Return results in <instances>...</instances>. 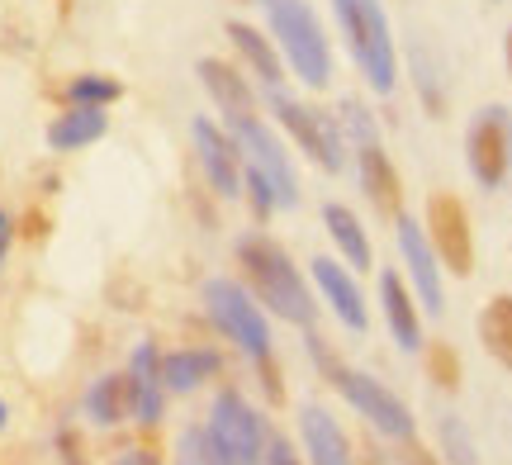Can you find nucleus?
<instances>
[{
  "label": "nucleus",
  "instance_id": "nucleus-18",
  "mask_svg": "<svg viewBox=\"0 0 512 465\" xmlns=\"http://www.w3.org/2000/svg\"><path fill=\"white\" fill-rule=\"evenodd\" d=\"M110 129V114L100 110V105H72L67 114H57L53 124H48V148L53 152H76L95 143V138H105Z\"/></svg>",
  "mask_w": 512,
  "mask_h": 465
},
{
  "label": "nucleus",
  "instance_id": "nucleus-21",
  "mask_svg": "<svg viewBox=\"0 0 512 465\" xmlns=\"http://www.w3.org/2000/svg\"><path fill=\"white\" fill-rule=\"evenodd\" d=\"M228 38H233V48L242 53V62L256 72V81L275 91L280 86V57H275L271 38L261 34V29H252L247 19H228Z\"/></svg>",
  "mask_w": 512,
  "mask_h": 465
},
{
  "label": "nucleus",
  "instance_id": "nucleus-33",
  "mask_svg": "<svg viewBox=\"0 0 512 465\" xmlns=\"http://www.w3.org/2000/svg\"><path fill=\"white\" fill-rule=\"evenodd\" d=\"M57 451H62V465H86V456H81V442H76L72 432H57Z\"/></svg>",
  "mask_w": 512,
  "mask_h": 465
},
{
  "label": "nucleus",
  "instance_id": "nucleus-7",
  "mask_svg": "<svg viewBox=\"0 0 512 465\" xmlns=\"http://www.w3.org/2000/svg\"><path fill=\"white\" fill-rule=\"evenodd\" d=\"M271 110L280 114V124L290 129V138L309 152L318 167H328V171L347 167V138H342V129H337V114L318 110V105H304V100L285 95L280 86L271 91Z\"/></svg>",
  "mask_w": 512,
  "mask_h": 465
},
{
  "label": "nucleus",
  "instance_id": "nucleus-32",
  "mask_svg": "<svg viewBox=\"0 0 512 465\" xmlns=\"http://www.w3.org/2000/svg\"><path fill=\"white\" fill-rule=\"evenodd\" d=\"M403 465H441V456H432L418 437H403Z\"/></svg>",
  "mask_w": 512,
  "mask_h": 465
},
{
  "label": "nucleus",
  "instance_id": "nucleus-23",
  "mask_svg": "<svg viewBox=\"0 0 512 465\" xmlns=\"http://www.w3.org/2000/svg\"><path fill=\"white\" fill-rule=\"evenodd\" d=\"M479 342L503 371H512V295H494L479 314Z\"/></svg>",
  "mask_w": 512,
  "mask_h": 465
},
{
  "label": "nucleus",
  "instance_id": "nucleus-24",
  "mask_svg": "<svg viewBox=\"0 0 512 465\" xmlns=\"http://www.w3.org/2000/svg\"><path fill=\"white\" fill-rule=\"evenodd\" d=\"M124 95V86L114 76H100V72H86V76H72L67 81V105H114Z\"/></svg>",
  "mask_w": 512,
  "mask_h": 465
},
{
  "label": "nucleus",
  "instance_id": "nucleus-27",
  "mask_svg": "<svg viewBox=\"0 0 512 465\" xmlns=\"http://www.w3.org/2000/svg\"><path fill=\"white\" fill-rule=\"evenodd\" d=\"M437 437H441V456L451 465H479V451H475V442H470V432H465V423H460L456 413H446L437 423Z\"/></svg>",
  "mask_w": 512,
  "mask_h": 465
},
{
  "label": "nucleus",
  "instance_id": "nucleus-16",
  "mask_svg": "<svg viewBox=\"0 0 512 465\" xmlns=\"http://www.w3.org/2000/svg\"><path fill=\"white\" fill-rule=\"evenodd\" d=\"M380 304H384V323H389L394 342H399L403 352H418V347H422V318H418L413 295L403 290L399 271H384V276H380Z\"/></svg>",
  "mask_w": 512,
  "mask_h": 465
},
{
  "label": "nucleus",
  "instance_id": "nucleus-20",
  "mask_svg": "<svg viewBox=\"0 0 512 465\" xmlns=\"http://www.w3.org/2000/svg\"><path fill=\"white\" fill-rule=\"evenodd\" d=\"M86 413L100 428H114L133 413V375H100L86 390Z\"/></svg>",
  "mask_w": 512,
  "mask_h": 465
},
{
  "label": "nucleus",
  "instance_id": "nucleus-38",
  "mask_svg": "<svg viewBox=\"0 0 512 465\" xmlns=\"http://www.w3.org/2000/svg\"><path fill=\"white\" fill-rule=\"evenodd\" d=\"M5 252H10V238H5V242H0V261H5Z\"/></svg>",
  "mask_w": 512,
  "mask_h": 465
},
{
  "label": "nucleus",
  "instance_id": "nucleus-25",
  "mask_svg": "<svg viewBox=\"0 0 512 465\" xmlns=\"http://www.w3.org/2000/svg\"><path fill=\"white\" fill-rule=\"evenodd\" d=\"M413 81H418V95H422V105H427V114H441V110H446L441 67L432 62V53H427L422 43H413Z\"/></svg>",
  "mask_w": 512,
  "mask_h": 465
},
{
  "label": "nucleus",
  "instance_id": "nucleus-10",
  "mask_svg": "<svg viewBox=\"0 0 512 465\" xmlns=\"http://www.w3.org/2000/svg\"><path fill=\"white\" fill-rule=\"evenodd\" d=\"M427 242L437 261L451 271V276H470L475 271V233H470V209L460 205L451 190H437L427 200V224H422Z\"/></svg>",
  "mask_w": 512,
  "mask_h": 465
},
{
  "label": "nucleus",
  "instance_id": "nucleus-35",
  "mask_svg": "<svg viewBox=\"0 0 512 465\" xmlns=\"http://www.w3.org/2000/svg\"><path fill=\"white\" fill-rule=\"evenodd\" d=\"M10 238V214H5V209H0V242Z\"/></svg>",
  "mask_w": 512,
  "mask_h": 465
},
{
  "label": "nucleus",
  "instance_id": "nucleus-29",
  "mask_svg": "<svg viewBox=\"0 0 512 465\" xmlns=\"http://www.w3.org/2000/svg\"><path fill=\"white\" fill-rule=\"evenodd\" d=\"M242 190L252 195V209H256V219H271L275 209V190H271V181L261 176V171H252V167H242Z\"/></svg>",
  "mask_w": 512,
  "mask_h": 465
},
{
  "label": "nucleus",
  "instance_id": "nucleus-34",
  "mask_svg": "<svg viewBox=\"0 0 512 465\" xmlns=\"http://www.w3.org/2000/svg\"><path fill=\"white\" fill-rule=\"evenodd\" d=\"M119 465H157V456H152V451H128Z\"/></svg>",
  "mask_w": 512,
  "mask_h": 465
},
{
  "label": "nucleus",
  "instance_id": "nucleus-9",
  "mask_svg": "<svg viewBox=\"0 0 512 465\" xmlns=\"http://www.w3.org/2000/svg\"><path fill=\"white\" fill-rule=\"evenodd\" d=\"M209 437L219 442L228 465H261L266 456V423L238 390H223L209 409Z\"/></svg>",
  "mask_w": 512,
  "mask_h": 465
},
{
  "label": "nucleus",
  "instance_id": "nucleus-22",
  "mask_svg": "<svg viewBox=\"0 0 512 465\" xmlns=\"http://www.w3.org/2000/svg\"><path fill=\"white\" fill-rule=\"evenodd\" d=\"M323 228H328V238L342 247V257L351 261V266H375V247H370L366 228H361V219L351 214L347 205H323Z\"/></svg>",
  "mask_w": 512,
  "mask_h": 465
},
{
  "label": "nucleus",
  "instance_id": "nucleus-12",
  "mask_svg": "<svg viewBox=\"0 0 512 465\" xmlns=\"http://www.w3.org/2000/svg\"><path fill=\"white\" fill-rule=\"evenodd\" d=\"M195 152H200V167L209 176V186L219 190L223 200H238L242 195V157L233 148V133H223L214 119H195Z\"/></svg>",
  "mask_w": 512,
  "mask_h": 465
},
{
  "label": "nucleus",
  "instance_id": "nucleus-2",
  "mask_svg": "<svg viewBox=\"0 0 512 465\" xmlns=\"http://www.w3.org/2000/svg\"><path fill=\"white\" fill-rule=\"evenodd\" d=\"M332 15L342 24V38H347L366 86L375 95H389L399 86V48H394V34H389L384 5L380 0H332Z\"/></svg>",
  "mask_w": 512,
  "mask_h": 465
},
{
  "label": "nucleus",
  "instance_id": "nucleus-26",
  "mask_svg": "<svg viewBox=\"0 0 512 465\" xmlns=\"http://www.w3.org/2000/svg\"><path fill=\"white\" fill-rule=\"evenodd\" d=\"M176 465H228V456L209 437V428H185L176 442Z\"/></svg>",
  "mask_w": 512,
  "mask_h": 465
},
{
  "label": "nucleus",
  "instance_id": "nucleus-15",
  "mask_svg": "<svg viewBox=\"0 0 512 465\" xmlns=\"http://www.w3.org/2000/svg\"><path fill=\"white\" fill-rule=\"evenodd\" d=\"M356 167H361V190L370 195V205L380 209L384 219H399L403 214V181L394 162H389V152L380 143H361L356 152Z\"/></svg>",
  "mask_w": 512,
  "mask_h": 465
},
{
  "label": "nucleus",
  "instance_id": "nucleus-37",
  "mask_svg": "<svg viewBox=\"0 0 512 465\" xmlns=\"http://www.w3.org/2000/svg\"><path fill=\"white\" fill-rule=\"evenodd\" d=\"M5 418H10V409H5V399H0V428H5Z\"/></svg>",
  "mask_w": 512,
  "mask_h": 465
},
{
  "label": "nucleus",
  "instance_id": "nucleus-13",
  "mask_svg": "<svg viewBox=\"0 0 512 465\" xmlns=\"http://www.w3.org/2000/svg\"><path fill=\"white\" fill-rule=\"evenodd\" d=\"M313 285H318V295L328 299V309L347 323L351 333H366L370 328L366 295L356 290V280L347 276V266H337L332 257H313Z\"/></svg>",
  "mask_w": 512,
  "mask_h": 465
},
{
  "label": "nucleus",
  "instance_id": "nucleus-14",
  "mask_svg": "<svg viewBox=\"0 0 512 465\" xmlns=\"http://www.w3.org/2000/svg\"><path fill=\"white\" fill-rule=\"evenodd\" d=\"M200 81L204 91L214 95V105L228 124H238V119H256V95H252V81L238 72V67H228L219 57H200Z\"/></svg>",
  "mask_w": 512,
  "mask_h": 465
},
{
  "label": "nucleus",
  "instance_id": "nucleus-19",
  "mask_svg": "<svg viewBox=\"0 0 512 465\" xmlns=\"http://www.w3.org/2000/svg\"><path fill=\"white\" fill-rule=\"evenodd\" d=\"M299 428H304V447H309L313 465H356L347 447V432L337 428V418L323 409H304L299 413Z\"/></svg>",
  "mask_w": 512,
  "mask_h": 465
},
{
  "label": "nucleus",
  "instance_id": "nucleus-31",
  "mask_svg": "<svg viewBox=\"0 0 512 465\" xmlns=\"http://www.w3.org/2000/svg\"><path fill=\"white\" fill-rule=\"evenodd\" d=\"M261 465H299V456H294V447L285 442V437H266V456H261Z\"/></svg>",
  "mask_w": 512,
  "mask_h": 465
},
{
  "label": "nucleus",
  "instance_id": "nucleus-17",
  "mask_svg": "<svg viewBox=\"0 0 512 465\" xmlns=\"http://www.w3.org/2000/svg\"><path fill=\"white\" fill-rule=\"evenodd\" d=\"M223 371L219 352H209V347H185V352H166L162 356V385L166 394H190L200 390L204 380H214Z\"/></svg>",
  "mask_w": 512,
  "mask_h": 465
},
{
  "label": "nucleus",
  "instance_id": "nucleus-5",
  "mask_svg": "<svg viewBox=\"0 0 512 465\" xmlns=\"http://www.w3.org/2000/svg\"><path fill=\"white\" fill-rule=\"evenodd\" d=\"M309 352L318 356V366L332 375V385L342 390V399H347L351 409L366 418L375 432H384V437H394V442H403V437H413V413H408V404H403L394 390H384L380 380H370V375L361 371H347L337 356H323V347H318V337H309Z\"/></svg>",
  "mask_w": 512,
  "mask_h": 465
},
{
  "label": "nucleus",
  "instance_id": "nucleus-8",
  "mask_svg": "<svg viewBox=\"0 0 512 465\" xmlns=\"http://www.w3.org/2000/svg\"><path fill=\"white\" fill-rule=\"evenodd\" d=\"M228 133H233V148H238L242 167L261 171L271 181L275 205L280 209L299 205V176H294V162H290V152H285V143L261 119H238V124H228Z\"/></svg>",
  "mask_w": 512,
  "mask_h": 465
},
{
  "label": "nucleus",
  "instance_id": "nucleus-30",
  "mask_svg": "<svg viewBox=\"0 0 512 465\" xmlns=\"http://www.w3.org/2000/svg\"><path fill=\"white\" fill-rule=\"evenodd\" d=\"M427 366H432V380H437L441 390H456L460 385V361H456V352H451V347H432V352H427Z\"/></svg>",
  "mask_w": 512,
  "mask_h": 465
},
{
  "label": "nucleus",
  "instance_id": "nucleus-3",
  "mask_svg": "<svg viewBox=\"0 0 512 465\" xmlns=\"http://www.w3.org/2000/svg\"><path fill=\"white\" fill-rule=\"evenodd\" d=\"M266 15H271V34L280 38L290 72L309 91H323L332 81V48L318 15L309 10V0H266Z\"/></svg>",
  "mask_w": 512,
  "mask_h": 465
},
{
  "label": "nucleus",
  "instance_id": "nucleus-11",
  "mask_svg": "<svg viewBox=\"0 0 512 465\" xmlns=\"http://www.w3.org/2000/svg\"><path fill=\"white\" fill-rule=\"evenodd\" d=\"M399 252H403V266H408V280H413V290H418L422 309L427 314H441L446 309V290H441V261L432 252V242L422 233L408 214H399Z\"/></svg>",
  "mask_w": 512,
  "mask_h": 465
},
{
  "label": "nucleus",
  "instance_id": "nucleus-36",
  "mask_svg": "<svg viewBox=\"0 0 512 465\" xmlns=\"http://www.w3.org/2000/svg\"><path fill=\"white\" fill-rule=\"evenodd\" d=\"M503 53H508V76H512V29H508V38H503Z\"/></svg>",
  "mask_w": 512,
  "mask_h": 465
},
{
  "label": "nucleus",
  "instance_id": "nucleus-1",
  "mask_svg": "<svg viewBox=\"0 0 512 465\" xmlns=\"http://www.w3.org/2000/svg\"><path fill=\"white\" fill-rule=\"evenodd\" d=\"M238 266L247 285H252V299L266 304L271 314H280L294 328H313L318 318V304H313L309 280L299 276V266L290 261V252L280 242L261 238V233H242L238 238Z\"/></svg>",
  "mask_w": 512,
  "mask_h": 465
},
{
  "label": "nucleus",
  "instance_id": "nucleus-4",
  "mask_svg": "<svg viewBox=\"0 0 512 465\" xmlns=\"http://www.w3.org/2000/svg\"><path fill=\"white\" fill-rule=\"evenodd\" d=\"M204 309L214 318V328H219L223 337H233L238 352H247L256 366L266 371V390L280 394L275 371H271V323H266V314L252 304V290H242L238 280L214 276L204 285Z\"/></svg>",
  "mask_w": 512,
  "mask_h": 465
},
{
  "label": "nucleus",
  "instance_id": "nucleus-28",
  "mask_svg": "<svg viewBox=\"0 0 512 465\" xmlns=\"http://www.w3.org/2000/svg\"><path fill=\"white\" fill-rule=\"evenodd\" d=\"M337 129L347 143H380V129H375V114L361 105V100H342V110H337Z\"/></svg>",
  "mask_w": 512,
  "mask_h": 465
},
{
  "label": "nucleus",
  "instance_id": "nucleus-6",
  "mask_svg": "<svg viewBox=\"0 0 512 465\" xmlns=\"http://www.w3.org/2000/svg\"><path fill=\"white\" fill-rule=\"evenodd\" d=\"M465 167L484 190H503L512 171V110L484 105L465 129Z\"/></svg>",
  "mask_w": 512,
  "mask_h": 465
}]
</instances>
